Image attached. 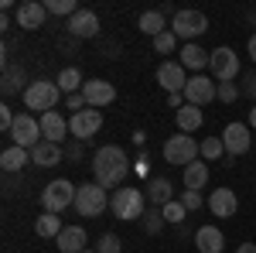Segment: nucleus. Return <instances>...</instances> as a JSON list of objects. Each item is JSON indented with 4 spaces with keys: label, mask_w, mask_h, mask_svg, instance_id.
Segmentation results:
<instances>
[{
    "label": "nucleus",
    "mask_w": 256,
    "mask_h": 253,
    "mask_svg": "<svg viewBox=\"0 0 256 253\" xmlns=\"http://www.w3.org/2000/svg\"><path fill=\"white\" fill-rule=\"evenodd\" d=\"M126 175H130V161L123 154V147L106 144V147H99L96 154H92V181L102 185L106 192L110 188H120L126 181Z\"/></svg>",
    "instance_id": "obj_1"
},
{
    "label": "nucleus",
    "mask_w": 256,
    "mask_h": 253,
    "mask_svg": "<svg viewBox=\"0 0 256 253\" xmlns=\"http://www.w3.org/2000/svg\"><path fill=\"white\" fill-rule=\"evenodd\" d=\"M110 212L116 215L120 222H134V219H144L147 212V195L134 188V185H123L110 195Z\"/></svg>",
    "instance_id": "obj_2"
},
{
    "label": "nucleus",
    "mask_w": 256,
    "mask_h": 253,
    "mask_svg": "<svg viewBox=\"0 0 256 253\" xmlns=\"http://www.w3.org/2000/svg\"><path fill=\"white\" fill-rule=\"evenodd\" d=\"M58 99H62L58 82H48V79L28 82V89H24V106H28V110H38L41 117H44V113H52Z\"/></svg>",
    "instance_id": "obj_3"
},
{
    "label": "nucleus",
    "mask_w": 256,
    "mask_h": 253,
    "mask_svg": "<svg viewBox=\"0 0 256 253\" xmlns=\"http://www.w3.org/2000/svg\"><path fill=\"white\" fill-rule=\"evenodd\" d=\"M102 209H110V195H106V188L96 185V181L79 185V192H76V212H79L82 219H96V215H102Z\"/></svg>",
    "instance_id": "obj_4"
},
{
    "label": "nucleus",
    "mask_w": 256,
    "mask_h": 253,
    "mask_svg": "<svg viewBox=\"0 0 256 253\" xmlns=\"http://www.w3.org/2000/svg\"><path fill=\"white\" fill-rule=\"evenodd\" d=\"M76 185L72 181H65V178H55V181H48L44 188H41V205H44V212H55L58 215L62 209H68V205H76Z\"/></svg>",
    "instance_id": "obj_5"
},
{
    "label": "nucleus",
    "mask_w": 256,
    "mask_h": 253,
    "mask_svg": "<svg viewBox=\"0 0 256 253\" xmlns=\"http://www.w3.org/2000/svg\"><path fill=\"white\" fill-rule=\"evenodd\" d=\"M164 161L178 164V168H188L192 161H198V140L188 134H178L164 140Z\"/></svg>",
    "instance_id": "obj_6"
},
{
    "label": "nucleus",
    "mask_w": 256,
    "mask_h": 253,
    "mask_svg": "<svg viewBox=\"0 0 256 253\" xmlns=\"http://www.w3.org/2000/svg\"><path fill=\"white\" fill-rule=\"evenodd\" d=\"M171 31L178 35V41L184 38V45H192V38L208 31V18L202 11H178L174 21H171Z\"/></svg>",
    "instance_id": "obj_7"
},
{
    "label": "nucleus",
    "mask_w": 256,
    "mask_h": 253,
    "mask_svg": "<svg viewBox=\"0 0 256 253\" xmlns=\"http://www.w3.org/2000/svg\"><path fill=\"white\" fill-rule=\"evenodd\" d=\"M208 69H212V79H218V82H236L239 79V55L229 48V45H222V48L212 52Z\"/></svg>",
    "instance_id": "obj_8"
},
{
    "label": "nucleus",
    "mask_w": 256,
    "mask_h": 253,
    "mask_svg": "<svg viewBox=\"0 0 256 253\" xmlns=\"http://www.w3.org/2000/svg\"><path fill=\"white\" fill-rule=\"evenodd\" d=\"M10 137H14V144L18 147H38L41 140V120H34V117H28V113H20L18 120H14V127H10Z\"/></svg>",
    "instance_id": "obj_9"
},
{
    "label": "nucleus",
    "mask_w": 256,
    "mask_h": 253,
    "mask_svg": "<svg viewBox=\"0 0 256 253\" xmlns=\"http://www.w3.org/2000/svg\"><path fill=\"white\" fill-rule=\"evenodd\" d=\"M222 144H226V154H246L250 147H253V130H250V123H229L226 130H222Z\"/></svg>",
    "instance_id": "obj_10"
},
{
    "label": "nucleus",
    "mask_w": 256,
    "mask_h": 253,
    "mask_svg": "<svg viewBox=\"0 0 256 253\" xmlns=\"http://www.w3.org/2000/svg\"><path fill=\"white\" fill-rule=\"evenodd\" d=\"M99 127H102V113H99V110H82V113H72V117H68V134L76 137V140L96 137Z\"/></svg>",
    "instance_id": "obj_11"
},
{
    "label": "nucleus",
    "mask_w": 256,
    "mask_h": 253,
    "mask_svg": "<svg viewBox=\"0 0 256 253\" xmlns=\"http://www.w3.org/2000/svg\"><path fill=\"white\" fill-rule=\"evenodd\" d=\"M212 99H218V86L208 76H192L188 79V86H184V103L205 106V103H212Z\"/></svg>",
    "instance_id": "obj_12"
},
{
    "label": "nucleus",
    "mask_w": 256,
    "mask_h": 253,
    "mask_svg": "<svg viewBox=\"0 0 256 253\" xmlns=\"http://www.w3.org/2000/svg\"><path fill=\"white\" fill-rule=\"evenodd\" d=\"M82 96L89 103V110H102V106H110V103L116 99V86L106 82V79H89V82L82 86Z\"/></svg>",
    "instance_id": "obj_13"
},
{
    "label": "nucleus",
    "mask_w": 256,
    "mask_h": 253,
    "mask_svg": "<svg viewBox=\"0 0 256 253\" xmlns=\"http://www.w3.org/2000/svg\"><path fill=\"white\" fill-rule=\"evenodd\" d=\"M48 18V7L38 4V0H28V4H20L18 11H14V21H18L20 31H38L41 24Z\"/></svg>",
    "instance_id": "obj_14"
},
{
    "label": "nucleus",
    "mask_w": 256,
    "mask_h": 253,
    "mask_svg": "<svg viewBox=\"0 0 256 253\" xmlns=\"http://www.w3.org/2000/svg\"><path fill=\"white\" fill-rule=\"evenodd\" d=\"M158 86L168 93H184L188 79H184V65L181 62H160L158 65Z\"/></svg>",
    "instance_id": "obj_15"
},
{
    "label": "nucleus",
    "mask_w": 256,
    "mask_h": 253,
    "mask_svg": "<svg viewBox=\"0 0 256 253\" xmlns=\"http://www.w3.org/2000/svg\"><path fill=\"white\" fill-rule=\"evenodd\" d=\"M208 209H212V215L216 219H232V215L239 212V198L232 188H216V192L208 195V202H205Z\"/></svg>",
    "instance_id": "obj_16"
},
{
    "label": "nucleus",
    "mask_w": 256,
    "mask_h": 253,
    "mask_svg": "<svg viewBox=\"0 0 256 253\" xmlns=\"http://www.w3.org/2000/svg\"><path fill=\"white\" fill-rule=\"evenodd\" d=\"M65 28H68L72 38H96L99 35V18H96V11H79V14L68 18Z\"/></svg>",
    "instance_id": "obj_17"
},
{
    "label": "nucleus",
    "mask_w": 256,
    "mask_h": 253,
    "mask_svg": "<svg viewBox=\"0 0 256 253\" xmlns=\"http://www.w3.org/2000/svg\"><path fill=\"white\" fill-rule=\"evenodd\" d=\"M65 134H68V120L62 117L58 110H52V113H44V117H41V137H44V140L62 144Z\"/></svg>",
    "instance_id": "obj_18"
},
{
    "label": "nucleus",
    "mask_w": 256,
    "mask_h": 253,
    "mask_svg": "<svg viewBox=\"0 0 256 253\" xmlns=\"http://www.w3.org/2000/svg\"><path fill=\"white\" fill-rule=\"evenodd\" d=\"M62 157H65L62 144H52V140H41L38 147H31V164H41V168H55L62 164Z\"/></svg>",
    "instance_id": "obj_19"
},
{
    "label": "nucleus",
    "mask_w": 256,
    "mask_h": 253,
    "mask_svg": "<svg viewBox=\"0 0 256 253\" xmlns=\"http://www.w3.org/2000/svg\"><path fill=\"white\" fill-rule=\"evenodd\" d=\"M86 239H89V236H86L82 226H65L58 233V239H55V246H58L62 253H82L86 250Z\"/></svg>",
    "instance_id": "obj_20"
},
{
    "label": "nucleus",
    "mask_w": 256,
    "mask_h": 253,
    "mask_svg": "<svg viewBox=\"0 0 256 253\" xmlns=\"http://www.w3.org/2000/svg\"><path fill=\"white\" fill-rule=\"evenodd\" d=\"M178 55H181L178 62H181L184 69H192V72H202V69H208V59H212V52L198 48L195 41H192V45H184V48H181Z\"/></svg>",
    "instance_id": "obj_21"
},
{
    "label": "nucleus",
    "mask_w": 256,
    "mask_h": 253,
    "mask_svg": "<svg viewBox=\"0 0 256 253\" xmlns=\"http://www.w3.org/2000/svg\"><path fill=\"white\" fill-rule=\"evenodd\" d=\"M195 246L202 253H222L226 236H222V229H216V226H202V229L195 233Z\"/></svg>",
    "instance_id": "obj_22"
},
{
    "label": "nucleus",
    "mask_w": 256,
    "mask_h": 253,
    "mask_svg": "<svg viewBox=\"0 0 256 253\" xmlns=\"http://www.w3.org/2000/svg\"><path fill=\"white\" fill-rule=\"evenodd\" d=\"M208 185V161H192L184 168V188L188 192H202Z\"/></svg>",
    "instance_id": "obj_23"
},
{
    "label": "nucleus",
    "mask_w": 256,
    "mask_h": 253,
    "mask_svg": "<svg viewBox=\"0 0 256 253\" xmlns=\"http://www.w3.org/2000/svg\"><path fill=\"white\" fill-rule=\"evenodd\" d=\"M174 120H178V130H181V134H192V130H198V127L205 123L202 106H192V103H184V106L174 113Z\"/></svg>",
    "instance_id": "obj_24"
},
{
    "label": "nucleus",
    "mask_w": 256,
    "mask_h": 253,
    "mask_svg": "<svg viewBox=\"0 0 256 253\" xmlns=\"http://www.w3.org/2000/svg\"><path fill=\"white\" fill-rule=\"evenodd\" d=\"M24 164H31V151H28V147L10 144V147L0 154V168H4V171H20Z\"/></svg>",
    "instance_id": "obj_25"
},
{
    "label": "nucleus",
    "mask_w": 256,
    "mask_h": 253,
    "mask_svg": "<svg viewBox=\"0 0 256 253\" xmlns=\"http://www.w3.org/2000/svg\"><path fill=\"white\" fill-rule=\"evenodd\" d=\"M144 195H147V202H154L158 209H164L168 202H174V192H171V181H168V178H154L150 188H147Z\"/></svg>",
    "instance_id": "obj_26"
},
{
    "label": "nucleus",
    "mask_w": 256,
    "mask_h": 253,
    "mask_svg": "<svg viewBox=\"0 0 256 253\" xmlns=\"http://www.w3.org/2000/svg\"><path fill=\"white\" fill-rule=\"evenodd\" d=\"M62 229H65V226H62V219L55 212H41L38 219H34V233H38L41 239H58Z\"/></svg>",
    "instance_id": "obj_27"
},
{
    "label": "nucleus",
    "mask_w": 256,
    "mask_h": 253,
    "mask_svg": "<svg viewBox=\"0 0 256 253\" xmlns=\"http://www.w3.org/2000/svg\"><path fill=\"white\" fill-rule=\"evenodd\" d=\"M137 28L144 31V35H150V38H158V35H164L168 28H164V14L160 11H144L137 21Z\"/></svg>",
    "instance_id": "obj_28"
},
{
    "label": "nucleus",
    "mask_w": 256,
    "mask_h": 253,
    "mask_svg": "<svg viewBox=\"0 0 256 253\" xmlns=\"http://www.w3.org/2000/svg\"><path fill=\"white\" fill-rule=\"evenodd\" d=\"M55 82H58L62 93H68V96H72V93H82V86H86V79H82L79 69H62Z\"/></svg>",
    "instance_id": "obj_29"
},
{
    "label": "nucleus",
    "mask_w": 256,
    "mask_h": 253,
    "mask_svg": "<svg viewBox=\"0 0 256 253\" xmlns=\"http://www.w3.org/2000/svg\"><path fill=\"white\" fill-rule=\"evenodd\" d=\"M198 154L205 157V161H216V157L226 154V144H222V137H205L202 144H198Z\"/></svg>",
    "instance_id": "obj_30"
},
{
    "label": "nucleus",
    "mask_w": 256,
    "mask_h": 253,
    "mask_svg": "<svg viewBox=\"0 0 256 253\" xmlns=\"http://www.w3.org/2000/svg\"><path fill=\"white\" fill-rule=\"evenodd\" d=\"M24 82H28V79H24V72L10 69V72L4 76V86H0V89H4V96H14V93H20V86H24ZM24 89H28V86H24Z\"/></svg>",
    "instance_id": "obj_31"
},
{
    "label": "nucleus",
    "mask_w": 256,
    "mask_h": 253,
    "mask_svg": "<svg viewBox=\"0 0 256 253\" xmlns=\"http://www.w3.org/2000/svg\"><path fill=\"white\" fill-rule=\"evenodd\" d=\"M174 48H178V35L171 31V28H168L164 35H158V38H154V52H158V55H171Z\"/></svg>",
    "instance_id": "obj_32"
},
{
    "label": "nucleus",
    "mask_w": 256,
    "mask_h": 253,
    "mask_svg": "<svg viewBox=\"0 0 256 253\" xmlns=\"http://www.w3.org/2000/svg\"><path fill=\"white\" fill-rule=\"evenodd\" d=\"M164 222H168V219H164V212H160L158 205H154L150 212H144V229H147L150 236H154V233H160V229H164Z\"/></svg>",
    "instance_id": "obj_33"
},
{
    "label": "nucleus",
    "mask_w": 256,
    "mask_h": 253,
    "mask_svg": "<svg viewBox=\"0 0 256 253\" xmlns=\"http://www.w3.org/2000/svg\"><path fill=\"white\" fill-rule=\"evenodd\" d=\"M44 7H48V14H62V18H72V14H79L76 0H48Z\"/></svg>",
    "instance_id": "obj_34"
},
{
    "label": "nucleus",
    "mask_w": 256,
    "mask_h": 253,
    "mask_svg": "<svg viewBox=\"0 0 256 253\" xmlns=\"http://www.w3.org/2000/svg\"><path fill=\"white\" fill-rule=\"evenodd\" d=\"M160 212H164V219H168V222H184V212H188V209L181 205V198H174V202H168Z\"/></svg>",
    "instance_id": "obj_35"
},
{
    "label": "nucleus",
    "mask_w": 256,
    "mask_h": 253,
    "mask_svg": "<svg viewBox=\"0 0 256 253\" xmlns=\"http://www.w3.org/2000/svg\"><path fill=\"white\" fill-rule=\"evenodd\" d=\"M123 246H120V236L116 233H102L99 236V253H120Z\"/></svg>",
    "instance_id": "obj_36"
},
{
    "label": "nucleus",
    "mask_w": 256,
    "mask_h": 253,
    "mask_svg": "<svg viewBox=\"0 0 256 253\" xmlns=\"http://www.w3.org/2000/svg\"><path fill=\"white\" fill-rule=\"evenodd\" d=\"M181 205H184L188 212H195V209H202V205H205V198H202V192H188V188H184V195H181Z\"/></svg>",
    "instance_id": "obj_37"
},
{
    "label": "nucleus",
    "mask_w": 256,
    "mask_h": 253,
    "mask_svg": "<svg viewBox=\"0 0 256 253\" xmlns=\"http://www.w3.org/2000/svg\"><path fill=\"white\" fill-rule=\"evenodd\" d=\"M236 96H239L236 82H218V99H222V103H236Z\"/></svg>",
    "instance_id": "obj_38"
},
{
    "label": "nucleus",
    "mask_w": 256,
    "mask_h": 253,
    "mask_svg": "<svg viewBox=\"0 0 256 253\" xmlns=\"http://www.w3.org/2000/svg\"><path fill=\"white\" fill-rule=\"evenodd\" d=\"M65 106H68L72 113H82L89 103H86V96H82V93H72V96H65Z\"/></svg>",
    "instance_id": "obj_39"
},
{
    "label": "nucleus",
    "mask_w": 256,
    "mask_h": 253,
    "mask_svg": "<svg viewBox=\"0 0 256 253\" xmlns=\"http://www.w3.org/2000/svg\"><path fill=\"white\" fill-rule=\"evenodd\" d=\"M14 113H10V106H0V130H7L10 134V127H14Z\"/></svg>",
    "instance_id": "obj_40"
},
{
    "label": "nucleus",
    "mask_w": 256,
    "mask_h": 253,
    "mask_svg": "<svg viewBox=\"0 0 256 253\" xmlns=\"http://www.w3.org/2000/svg\"><path fill=\"white\" fill-rule=\"evenodd\" d=\"M65 157H68V161H79L82 157V140H72V144L65 147Z\"/></svg>",
    "instance_id": "obj_41"
},
{
    "label": "nucleus",
    "mask_w": 256,
    "mask_h": 253,
    "mask_svg": "<svg viewBox=\"0 0 256 253\" xmlns=\"http://www.w3.org/2000/svg\"><path fill=\"white\" fill-rule=\"evenodd\" d=\"M242 93L256 99V72H250V76H246V86H242Z\"/></svg>",
    "instance_id": "obj_42"
},
{
    "label": "nucleus",
    "mask_w": 256,
    "mask_h": 253,
    "mask_svg": "<svg viewBox=\"0 0 256 253\" xmlns=\"http://www.w3.org/2000/svg\"><path fill=\"white\" fill-rule=\"evenodd\" d=\"M168 103H171V106H178V110H181V106H184V93H168Z\"/></svg>",
    "instance_id": "obj_43"
},
{
    "label": "nucleus",
    "mask_w": 256,
    "mask_h": 253,
    "mask_svg": "<svg viewBox=\"0 0 256 253\" xmlns=\"http://www.w3.org/2000/svg\"><path fill=\"white\" fill-rule=\"evenodd\" d=\"M246 48H250V59H253V65H256V35H250V45H246Z\"/></svg>",
    "instance_id": "obj_44"
},
{
    "label": "nucleus",
    "mask_w": 256,
    "mask_h": 253,
    "mask_svg": "<svg viewBox=\"0 0 256 253\" xmlns=\"http://www.w3.org/2000/svg\"><path fill=\"white\" fill-rule=\"evenodd\" d=\"M236 253H256V243H239Z\"/></svg>",
    "instance_id": "obj_45"
},
{
    "label": "nucleus",
    "mask_w": 256,
    "mask_h": 253,
    "mask_svg": "<svg viewBox=\"0 0 256 253\" xmlns=\"http://www.w3.org/2000/svg\"><path fill=\"white\" fill-rule=\"evenodd\" d=\"M250 130H256V103H253V110H250Z\"/></svg>",
    "instance_id": "obj_46"
},
{
    "label": "nucleus",
    "mask_w": 256,
    "mask_h": 253,
    "mask_svg": "<svg viewBox=\"0 0 256 253\" xmlns=\"http://www.w3.org/2000/svg\"><path fill=\"white\" fill-rule=\"evenodd\" d=\"M82 253H99V250H82Z\"/></svg>",
    "instance_id": "obj_47"
}]
</instances>
